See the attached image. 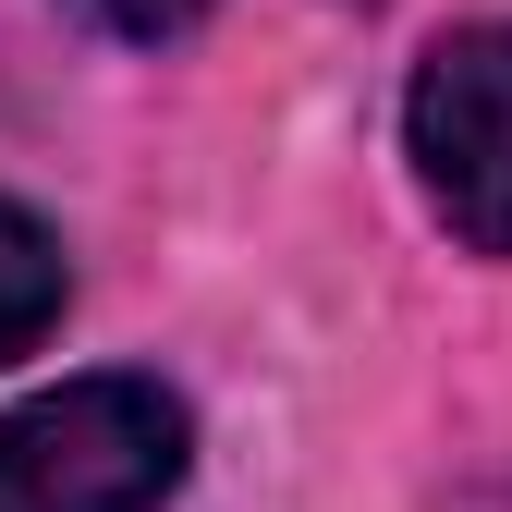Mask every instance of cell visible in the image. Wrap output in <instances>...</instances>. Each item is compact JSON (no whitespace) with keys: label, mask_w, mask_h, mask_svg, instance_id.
<instances>
[{"label":"cell","mask_w":512,"mask_h":512,"mask_svg":"<svg viewBox=\"0 0 512 512\" xmlns=\"http://www.w3.org/2000/svg\"><path fill=\"white\" fill-rule=\"evenodd\" d=\"M183 452H196L183 391L135 366L61 378L0 415V512H159L183 488Z\"/></svg>","instance_id":"obj_1"},{"label":"cell","mask_w":512,"mask_h":512,"mask_svg":"<svg viewBox=\"0 0 512 512\" xmlns=\"http://www.w3.org/2000/svg\"><path fill=\"white\" fill-rule=\"evenodd\" d=\"M403 159L452 244L512 256V25H452L403 86Z\"/></svg>","instance_id":"obj_2"},{"label":"cell","mask_w":512,"mask_h":512,"mask_svg":"<svg viewBox=\"0 0 512 512\" xmlns=\"http://www.w3.org/2000/svg\"><path fill=\"white\" fill-rule=\"evenodd\" d=\"M61 305H74L61 232H49L37 208H13V196H0V366H13V354H37V342L61 330Z\"/></svg>","instance_id":"obj_3"},{"label":"cell","mask_w":512,"mask_h":512,"mask_svg":"<svg viewBox=\"0 0 512 512\" xmlns=\"http://www.w3.org/2000/svg\"><path fill=\"white\" fill-rule=\"evenodd\" d=\"M74 25H98V37H135V49H159V37H183V25H208L220 0H61Z\"/></svg>","instance_id":"obj_4"}]
</instances>
